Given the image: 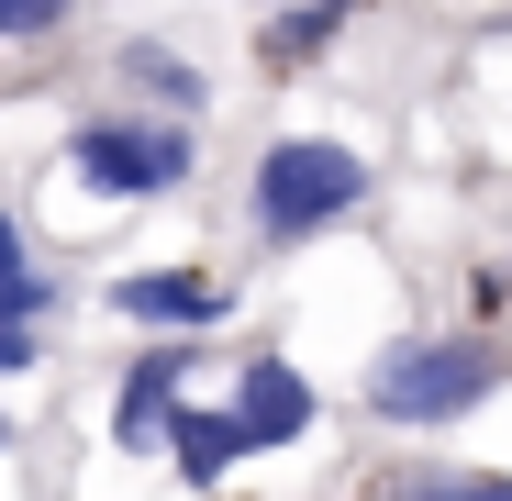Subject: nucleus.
I'll list each match as a JSON object with an SVG mask.
<instances>
[{"instance_id":"nucleus-12","label":"nucleus","mask_w":512,"mask_h":501,"mask_svg":"<svg viewBox=\"0 0 512 501\" xmlns=\"http://www.w3.org/2000/svg\"><path fill=\"white\" fill-rule=\"evenodd\" d=\"M412 501H512V479H435V490H412Z\"/></svg>"},{"instance_id":"nucleus-7","label":"nucleus","mask_w":512,"mask_h":501,"mask_svg":"<svg viewBox=\"0 0 512 501\" xmlns=\"http://www.w3.org/2000/svg\"><path fill=\"white\" fill-rule=\"evenodd\" d=\"M167 457H179V479L190 490H212L234 457H256V435L234 424V412H179V435H167Z\"/></svg>"},{"instance_id":"nucleus-10","label":"nucleus","mask_w":512,"mask_h":501,"mask_svg":"<svg viewBox=\"0 0 512 501\" xmlns=\"http://www.w3.org/2000/svg\"><path fill=\"white\" fill-rule=\"evenodd\" d=\"M123 78H134V90H156L167 112H201V78L167 56V45H123Z\"/></svg>"},{"instance_id":"nucleus-14","label":"nucleus","mask_w":512,"mask_h":501,"mask_svg":"<svg viewBox=\"0 0 512 501\" xmlns=\"http://www.w3.org/2000/svg\"><path fill=\"white\" fill-rule=\"evenodd\" d=\"M0 279H23V223L0 212Z\"/></svg>"},{"instance_id":"nucleus-6","label":"nucleus","mask_w":512,"mask_h":501,"mask_svg":"<svg viewBox=\"0 0 512 501\" xmlns=\"http://www.w3.org/2000/svg\"><path fill=\"white\" fill-rule=\"evenodd\" d=\"M234 424H245L256 446H290V435H312V379H301L290 357H256V368L234 379Z\"/></svg>"},{"instance_id":"nucleus-9","label":"nucleus","mask_w":512,"mask_h":501,"mask_svg":"<svg viewBox=\"0 0 512 501\" xmlns=\"http://www.w3.org/2000/svg\"><path fill=\"white\" fill-rule=\"evenodd\" d=\"M357 12H368V0H301L290 23H268V67H301V56H323L334 34L357 23Z\"/></svg>"},{"instance_id":"nucleus-8","label":"nucleus","mask_w":512,"mask_h":501,"mask_svg":"<svg viewBox=\"0 0 512 501\" xmlns=\"http://www.w3.org/2000/svg\"><path fill=\"white\" fill-rule=\"evenodd\" d=\"M45 312H56V279H34V268H23V279H0V379L34 368V346H45L34 323H45Z\"/></svg>"},{"instance_id":"nucleus-3","label":"nucleus","mask_w":512,"mask_h":501,"mask_svg":"<svg viewBox=\"0 0 512 501\" xmlns=\"http://www.w3.org/2000/svg\"><path fill=\"white\" fill-rule=\"evenodd\" d=\"M78 179L101 201H156L190 179V123H78Z\"/></svg>"},{"instance_id":"nucleus-2","label":"nucleus","mask_w":512,"mask_h":501,"mask_svg":"<svg viewBox=\"0 0 512 501\" xmlns=\"http://www.w3.org/2000/svg\"><path fill=\"white\" fill-rule=\"evenodd\" d=\"M357 201H368V167H357L346 145H312V134H290V145H268V156H256V234H268V245L334 234Z\"/></svg>"},{"instance_id":"nucleus-11","label":"nucleus","mask_w":512,"mask_h":501,"mask_svg":"<svg viewBox=\"0 0 512 501\" xmlns=\"http://www.w3.org/2000/svg\"><path fill=\"white\" fill-rule=\"evenodd\" d=\"M67 23V0H0V45H23V34H56Z\"/></svg>"},{"instance_id":"nucleus-1","label":"nucleus","mask_w":512,"mask_h":501,"mask_svg":"<svg viewBox=\"0 0 512 501\" xmlns=\"http://www.w3.org/2000/svg\"><path fill=\"white\" fill-rule=\"evenodd\" d=\"M501 390V357L479 334H401V346L368 368V412L379 424H457Z\"/></svg>"},{"instance_id":"nucleus-13","label":"nucleus","mask_w":512,"mask_h":501,"mask_svg":"<svg viewBox=\"0 0 512 501\" xmlns=\"http://www.w3.org/2000/svg\"><path fill=\"white\" fill-rule=\"evenodd\" d=\"M468 301H479V323H501V312H512V268H479V279H468Z\"/></svg>"},{"instance_id":"nucleus-4","label":"nucleus","mask_w":512,"mask_h":501,"mask_svg":"<svg viewBox=\"0 0 512 501\" xmlns=\"http://www.w3.org/2000/svg\"><path fill=\"white\" fill-rule=\"evenodd\" d=\"M112 312L123 323H156V334H201V323L234 312V290L201 279V268H134V279H112Z\"/></svg>"},{"instance_id":"nucleus-15","label":"nucleus","mask_w":512,"mask_h":501,"mask_svg":"<svg viewBox=\"0 0 512 501\" xmlns=\"http://www.w3.org/2000/svg\"><path fill=\"white\" fill-rule=\"evenodd\" d=\"M0 446H12V424H0Z\"/></svg>"},{"instance_id":"nucleus-5","label":"nucleus","mask_w":512,"mask_h":501,"mask_svg":"<svg viewBox=\"0 0 512 501\" xmlns=\"http://www.w3.org/2000/svg\"><path fill=\"white\" fill-rule=\"evenodd\" d=\"M179 379H190V357L179 346H156V357H134L123 368V390H112V446H167V435H179Z\"/></svg>"}]
</instances>
